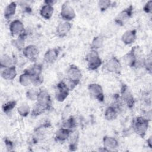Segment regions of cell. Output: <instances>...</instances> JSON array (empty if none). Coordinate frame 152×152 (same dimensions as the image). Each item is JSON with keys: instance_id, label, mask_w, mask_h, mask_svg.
I'll use <instances>...</instances> for the list:
<instances>
[{"instance_id": "obj_1", "label": "cell", "mask_w": 152, "mask_h": 152, "mask_svg": "<svg viewBox=\"0 0 152 152\" xmlns=\"http://www.w3.org/2000/svg\"><path fill=\"white\" fill-rule=\"evenodd\" d=\"M149 119L143 116H137L133 120V129L141 138H144L146 135L149 125Z\"/></svg>"}, {"instance_id": "obj_2", "label": "cell", "mask_w": 152, "mask_h": 152, "mask_svg": "<svg viewBox=\"0 0 152 152\" xmlns=\"http://www.w3.org/2000/svg\"><path fill=\"white\" fill-rule=\"evenodd\" d=\"M86 60L87 62V68L91 71L96 70L102 64V59L96 50L90 51L86 55Z\"/></svg>"}, {"instance_id": "obj_3", "label": "cell", "mask_w": 152, "mask_h": 152, "mask_svg": "<svg viewBox=\"0 0 152 152\" xmlns=\"http://www.w3.org/2000/svg\"><path fill=\"white\" fill-rule=\"evenodd\" d=\"M136 50L137 48L134 47L129 52H128L123 56V60L124 62L126 64V65L131 68L137 67L139 65L144 66V59L140 60L137 58Z\"/></svg>"}, {"instance_id": "obj_4", "label": "cell", "mask_w": 152, "mask_h": 152, "mask_svg": "<svg viewBox=\"0 0 152 152\" xmlns=\"http://www.w3.org/2000/svg\"><path fill=\"white\" fill-rule=\"evenodd\" d=\"M27 69L31 75L32 84L34 86H40L43 81L42 65L34 64L31 68Z\"/></svg>"}, {"instance_id": "obj_5", "label": "cell", "mask_w": 152, "mask_h": 152, "mask_svg": "<svg viewBox=\"0 0 152 152\" xmlns=\"http://www.w3.org/2000/svg\"><path fill=\"white\" fill-rule=\"evenodd\" d=\"M121 100L126 104L129 108H132L135 104L134 96L128 86L124 84H122L121 86Z\"/></svg>"}, {"instance_id": "obj_6", "label": "cell", "mask_w": 152, "mask_h": 152, "mask_svg": "<svg viewBox=\"0 0 152 152\" xmlns=\"http://www.w3.org/2000/svg\"><path fill=\"white\" fill-rule=\"evenodd\" d=\"M134 7L130 5L127 8L121 11L115 18V22L119 26H124L132 17Z\"/></svg>"}, {"instance_id": "obj_7", "label": "cell", "mask_w": 152, "mask_h": 152, "mask_svg": "<svg viewBox=\"0 0 152 152\" xmlns=\"http://www.w3.org/2000/svg\"><path fill=\"white\" fill-rule=\"evenodd\" d=\"M70 90L65 81L59 82L56 85V91L55 94L56 99L60 102H64L69 95Z\"/></svg>"}, {"instance_id": "obj_8", "label": "cell", "mask_w": 152, "mask_h": 152, "mask_svg": "<svg viewBox=\"0 0 152 152\" xmlns=\"http://www.w3.org/2000/svg\"><path fill=\"white\" fill-rule=\"evenodd\" d=\"M88 90L91 97L102 102L104 100V96L102 86L97 83H91L88 86Z\"/></svg>"}, {"instance_id": "obj_9", "label": "cell", "mask_w": 152, "mask_h": 152, "mask_svg": "<svg viewBox=\"0 0 152 152\" xmlns=\"http://www.w3.org/2000/svg\"><path fill=\"white\" fill-rule=\"evenodd\" d=\"M61 17L65 21L69 22L75 17V12L68 2H65L61 7L60 12Z\"/></svg>"}, {"instance_id": "obj_10", "label": "cell", "mask_w": 152, "mask_h": 152, "mask_svg": "<svg viewBox=\"0 0 152 152\" xmlns=\"http://www.w3.org/2000/svg\"><path fill=\"white\" fill-rule=\"evenodd\" d=\"M66 74L68 77L67 79L75 83L77 86L80 83L82 77V74L81 70L76 65H70Z\"/></svg>"}, {"instance_id": "obj_11", "label": "cell", "mask_w": 152, "mask_h": 152, "mask_svg": "<svg viewBox=\"0 0 152 152\" xmlns=\"http://www.w3.org/2000/svg\"><path fill=\"white\" fill-rule=\"evenodd\" d=\"M23 54L25 58L31 62H36L39 56V51L36 46L30 45L26 46L23 50Z\"/></svg>"}, {"instance_id": "obj_12", "label": "cell", "mask_w": 152, "mask_h": 152, "mask_svg": "<svg viewBox=\"0 0 152 152\" xmlns=\"http://www.w3.org/2000/svg\"><path fill=\"white\" fill-rule=\"evenodd\" d=\"M36 100L37 103L44 106L47 110L50 109L52 104L50 96L46 90H42L39 91Z\"/></svg>"}, {"instance_id": "obj_13", "label": "cell", "mask_w": 152, "mask_h": 152, "mask_svg": "<svg viewBox=\"0 0 152 152\" xmlns=\"http://www.w3.org/2000/svg\"><path fill=\"white\" fill-rule=\"evenodd\" d=\"M105 68L110 72L119 74L121 71L122 65L116 57L113 56L106 63Z\"/></svg>"}, {"instance_id": "obj_14", "label": "cell", "mask_w": 152, "mask_h": 152, "mask_svg": "<svg viewBox=\"0 0 152 152\" xmlns=\"http://www.w3.org/2000/svg\"><path fill=\"white\" fill-rule=\"evenodd\" d=\"M10 31L12 36H19L25 31L23 23L19 20H14L10 24Z\"/></svg>"}, {"instance_id": "obj_15", "label": "cell", "mask_w": 152, "mask_h": 152, "mask_svg": "<svg viewBox=\"0 0 152 152\" xmlns=\"http://www.w3.org/2000/svg\"><path fill=\"white\" fill-rule=\"evenodd\" d=\"M60 52L59 48H51L48 49L45 53L43 59L47 64L53 63L58 58Z\"/></svg>"}, {"instance_id": "obj_16", "label": "cell", "mask_w": 152, "mask_h": 152, "mask_svg": "<svg viewBox=\"0 0 152 152\" xmlns=\"http://www.w3.org/2000/svg\"><path fill=\"white\" fill-rule=\"evenodd\" d=\"M103 143L104 150L106 151L113 150L119 146L118 141L115 138L107 135L103 137Z\"/></svg>"}, {"instance_id": "obj_17", "label": "cell", "mask_w": 152, "mask_h": 152, "mask_svg": "<svg viewBox=\"0 0 152 152\" xmlns=\"http://www.w3.org/2000/svg\"><path fill=\"white\" fill-rule=\"evenodd\" d=\"M72 131V129L62 127L56 132L55 135V140L56 142H63L65 141L69 138Z\"/></svg>"}, {"instance_id": "obj_18", "label": "cell", "mask_w": 152, "mask_h": 152, "mask_svg": "<svg viewBox=\"0 0 152 152\" xmlns=\"http://www.w3.org/2000/svg\"><path fill=\"white\" fill-rule=\"evenodd\" d=\"M137 38V31L135 30H128L125 31L121 36L122 42L126 45L132 44Z\"/></svg>"}, {"instance_id": "obj_19", "label": "cell", "mask_w": 152, "mask_h": 152, "mask_svg": "<svg viewBox=\"0 0 152 152\" xmlns=\"http://www.w3.org/2000/svg\"><path fill=\"white\" fill-rule=\"evenodd\" d=\"M72 27V24L70 22L64 21L58 24L56 27V32L58 36L60 37H64L67 35L70 31Z\"/></svg>"}, {"instance_id": "obj_20", "label": "cell", "mask_w": 152, "mask_h": 152, "mask_svg": "<svg viewBox=\"0 0 152 152\" xmlns=\"http://www.w3.org/2000/svg\"><path fill=\"white\" fill-rule=\"evenodd\" d=\"M17 72L16 67L14 65H12L10 67L4 68L1 72V75L2 78L6 80H12L17 76Z\"/></svg>"}, {"instance_id": "obj_21", "label": "cell", "mask_w": 152, "mask_h": 152, "mask_svg": "<svg viewBox=\"0 0 152 152\" xmlns=\"http://www.w3.org/2000/svg\"><path fill=\"white\" fill-rule=\"evenodd\" d=\"M53 12L54 8L53 5L45 4L40 8V14L45 20H49L52 17Z\"/></svg>"}, {"instance_id": "obj_22", "label": "cell", "mask_w": 152, "mask_h": 152, "mask_svg": "<svg viewBox=\"0 0 152 152\" xmlns=\"http://www.w3.org/2000/svg\"><path fill=\"white\" fill-rule=\"evenodd\" d=\"M118 115L117 107L114 106H108L104 112V118L108 121H113L116 119Z\"/></svg>"}, {"instance_id": "obj_23", "label": "cell", "mask_w": 152, "mask_h": 152, "mask_svg": "<svg viewBox=\"0 0 152 152\" xmlns=\"http://www.w3.org/2000/svg\"><path fill=\"white\" fill-rule=\"evenodd\" d=\"M17 4L15 2H11L6 6L4 12V18L7 20L11 18L16 12Z\"/></svg>"}, {"instance_id": "obj_24", "label": "cell", "mask_w": 152, "mask_h": 152, "mask_svg": "<svg viewBox=\"0 0 152 152\" xmlns=\"http://www.w3.org/2000/svg\"><path fill=\"white\" fill-rule=\"evenodd\" d=\"M19 83L24 87L28 86L30 84H32L31 75L28 69H26L23 74H21L19 77Z\"/></svg>"}, {"instance_id": "obj_25", "label": "cell", "mask_w": 152, "mask_h": 152, "mask_svg": "<svg viewBox=\"0 0 152 152\" xmlns=\"http://www.w3.org/2000/svg\"><path fill=\"white\" fill-rule=\"evenodd\" d=\"M69 138H70L69 149L70 151H75L77 148L78 142L79 140L78 132L77 131H72Z\"/></svg>"}, {"instance_id": "obj_26", "label": "cell", "mask_w": 152, "mask_h": 152, "mask_svg": "<svg viewBox=\"0 0 152 152\" xmlns=\"http://www.w3.org/2000/svg\"><path fill=\"white\" fill-rule=\"evenodd\" d=\"M26 37V31H24L21 34L18 36V37L12 42V43L14 45V46H15L19 50H23V49L25 48L24 43H25Z\"/></svg>"}, {"instance_id": "obj_27", "label": "cell", "mask_w": 152, "mask_h": 152, "mask_svg": "<svg viewBox=\"0 0 152 152\" xmlns=\"http://www.w3.org/2000/svg\"><path fill=\"white\" fill-rule=\"evenodd\" d=\"M13 61L11 57L7 55L4 54L0 58V66L2 68H5L12 66Z\"/></svg>"}, {"instance_id": "obj_28", "label": "cell", "mask_w": 152, "mask_h": 152, "mask_svg": "<svg viewBox=\"0 0 152 152\" xmlns=\"http://www.w3.org/2000/svg\"><path fill=\"white\" fill-rule=\"evenodd\" d=\"M104 39L101 36H97L93 38L91 44V50H97L99 48H101L103 45Z\"/></svg>"}, {"instance_id": "obj_29", "label": "cell", "mask_w": 152, "mask_h": 152, "mask_svg": "<svg viewBox=\"0 0 152 152\" xmlns=\"http://www.w3.org/2000/svg\"><path fill=\"white\" fill-rule=\"evenodd\" d=\"M46 110H47L44 106H43L42 105L36 102L34 106L33 107L32 111H31V115L33 116H37L39 115H40L43 113H44Z\"/></svg>"}, {"instance_id": "obj_30", "label": "cell", "mask_w": 152, "mask_h": 152, "mask_svg": "<svg viewBox=\"0 0 152 152\" xmlns=\"http://www.w3.org/2000/svg\"><path fill=\"white\" fill-rule=\"evenodd\" d=\"M17 104V102L15 100H10L5 103H4L2 106V109L4 113H9L12 110V109L15 107Z\"/></svg>"}, {"instance_id": "obj_31", "label": "cell", "mask_w": 152, "mask_h": 152, "mask_svg": "<svg viewBox=\"0 0 152 152\" xmlns=\"http://www.w3.org/2000/svg\"><path fill=\"white\" fill-rule=\"evenodd\" d=\"M76 126V121L73 116H70L62 123V127L72 129Z\"/></svg>"}, {"instance_id": "obj_32", "label": "cell", "mask_w": 152, "mask_h": 152, "mask_svg": "<svg viewBox=\"0 0 152 152\" xmlns=\"http://www.w3.org/2000/svg\"><path fill=\"white\" fill-rule=\"evenodd\" d=\"M17 112L21 116L26 117L28 115L30 112V107L26 104H23L18 107Z\"/></svg>"}, {"instance_id": "obj_33", "label": "cell", "mask_w": 152, "mask_h": 152, "mask_svg": "<svg viewBox=\"0 0 152 152\" xmlns=\"http://www.w3.org/2000/svg\"><path fill=\"white\" fill-rule=\"evenodd\" d=\"M100 10L102 12L106 11L112 5V2L109 0H100L98 2Z\"/></svg>"}, {"instance_id": "obj_34", "label": "cell", "mask_w": 152, "mask_h": 152, "mask_svg": "<svg viewBox=\"0 0 152 152\" xmlns=\"http://www.w3.org/2000/svg\"><path fill=\"white\" fill-rule=\"evenodd\" d=\"M38 93L39 91H37V90L33 88L29 89L26 92V97L30 100H35L37 99Z\"/></svg>"}, {"instance_id": "obj_35", "label": "cell", "mask_w": 152, "mask_h": 152, "mask_svg": "<svg viewBox=\"0 0 152 152\" xmlns=\"http://www.w3.org/2000/svg\"><path fill=\"white\" fill-rule=\"evenodd\" d=\"M4 143L7 151H11L14 149V143L7 138H4Z\"/></svg>"}, {"instance_id": "obj_36", "label": "cell", "mask_w": 152, "mask_h": 152, "mask_svg": "<svg viewBox=\"0 0 152 152\" xmlns=\"http://www.w3.org/2000/svg\"><path fill=\"white\" fill-rule=\"evenodd\" d=\"M144 12L148 14H150L152 12V1H148L143 7Z\"/></svg>"}, {"instance_id": "obj_37", "label": "cell", "mask_w": 152, "mask_h": 152, "mask_svg": "<svg viewBox=\"0 0 152 152\" xmlns=\"http://www.w3.org/2000/svg\"><path fill=\"white\" fill-rule=\"evenodd\" d=\"M144 66L146 68L147 71H148L150 72H151V58H147L145 60L144 59Z\"/></svg>"}, {"instance_id": "obj_38", "label": "cell", "mask_w": 152, "mask_h": 152, "mask_svg": "<svg viewBox=\"0 0 152 152\" xmlns=\"http://www.w3.org/2000/svg\"><path fill=\"white\" fill-rule=\"evenodd\" d=\"M147 144H148V147H149L150 148H152V147H151V137H149V138L147 140Z\"/></svg>"}]
</instances>
